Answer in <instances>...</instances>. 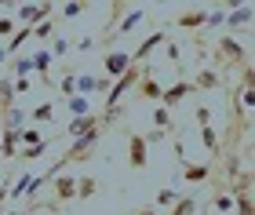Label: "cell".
<instances>
[{"label":"cell","instance_id":"6da1fadb","mask_svg":"<svg viewBox=\"0 0 255 215\" xmlns=\"http://www.w3.org/2000/svg\"><path fill=\"white\" fill-rule=\"evenodd\" d=\"M51 11H55V4H48V0H44V4H18V11H15V22H18V26H26V29H37L40 22L55 18Z\"/></svg>","mask_w":255,"mask_h":215},{"label":"cell","instance_id":"7a4b0ae2","mask_svg":"<svg viewBox=\"0 0 255 215\" xmlns=\"http://www.w3.org/2000/svg\"><path fill=\"white\" fill-rule=\"evenodd\" d=\"M128 164H131V172H146V164H149V142H146V135L128 131Z\"/></svg>","mask_w":255,"mask_h":215},{"label":"cell","instance_id":"3957f363","mask_svg":"<svg viewBox=\"0 0 255 215\" xmlns=\"http://www.w3.org/2000/svg\"><path fill=\"white\" fill-rule=\"evenodd\" d=\"M215 59H219V70H230V66H241V70H245V44H237L234 37L219 40Z\"/></svg>","mask_w":255,"mask_h":215},{"label":"cell","instance_id":"277c9868","mask_svg":"<svg viewBox=\"0 0 255 215\" xmlns=\"http://www.w3.org/2000/svg\"><path fill=\"white\" fill-rule=\"evenodd\" d=\"M131 51H117V48H113V51H106V55H102V70H106V77H110V81H121V77L128 73V70H131Z\"/></svg>","mask_w":255,"mask_h":215},{"label":"cell","instance_id":"5b68a950","mask_svg":"<svg viewBox=\"0 0 255 215\" xmlns=\"http://www.w3.org/2000/svg\"><path fill=\"white\" fill-rule=\"evenodd\" d=\"M99 128H106L102 113H91V117H77V120H69V128H66V139L73 142V139H80V135H88V131H99Z\"/></svg>","mask_w":255,"mask_h":215},{"label":"cell","instance_id":"8992f818","mask_svg":"<svg viewBox=\"0 0 255 215\" xmlns=\"http://www.w3.org/2000/svg\"><path fill=\"white\" fill-rule=\"evenodd\" d=\"M164 40H168V33H164V29H153V33H149V37L131 51V62H135V66H146V59H149V55H153Z\"/></svg>","mask_w":255,"mask_h":215},{"label":"cell","instance_id":"52a82bcc","mask_svg":"<svg viewBox=\"0 0 255 215\" xmlns=\"http://www.w3.org/2000/svg\"><path fill=\"white\" fill-rule=\"evenodd\" d=\"M18 153H22V131L18 128H4L0 131V157L18 161Z\"/></svg>","mask_w":255,"mask_h":215},{"label":"cell","instance_id":"ba28073f","mask_svg":"<svg viewBox=\"0 0 255 215\" xmlns=\"http://www.w3.org/2000/svg\"><path fill=\"white\" fill-rule=\"evenodd\" d=\"M77 183H80V179L77 175H59V179H55V205H66V201H77Z\"/></svg>","mask_w":255,"mask_h":215},{"label":"cell","instance_id":"9c48e42d","mask_svg":"<svg viewBox=\"0 0 255 215\" xmlns=\"http://www.w3.org/2000/svg\"><path fill=\"white\" fill-rule=\"evenodd\" d=\"M208 11H212V7L182 11V15H175V26H179V29H204V26H208Z\"/></svg>","mask_w":255,"mask_h":215},{"label":"cell","instance_id":"30bf717a","mask_svg":"<svg viewBox=\"0 0 255 215\" xmlns=\"http://www.w3.org/2000/svg\"><path fill=\"white\" fill-rule=\"evenodd\" d=\"M226 26L230 29H237V26H252L255 22V7H248V4H226Z\"/></svg>","mask_w":255,"mask_h":215},{"label":"cell","instance_id":"8fae6325","mask_svg":"<svg viewBox=\"0 0 255 215\" xmlns=\"http://www.w3.org/2000/svg\"><path fill=\"white\" fill-rule=\"evenodd\" d=\"M135 92L142 95V99H153V103H160V99H164V88H160V81L153 77V70H149V66H146V73H142V81H138Z\"/></svg>","mask_w":255,"mask_h":215},{"label":"cell","instance_id":"7c38bea8","mask_svg":"<svg viewBox=\"0 0 255 215\" xmlns=\"http://www.w3.org/2000/svg\"><path fill=\"white\" fill-rule=\"evenodd\" d=\"M142 22H146V7H131V11L121 18V26H117V33H113V40H117V37H128V33L138 29ZM106 40H110V37H106Z\"/></svg>","mask_w":255,"mask_h":215},{"label":"cell","instance_id":"4fadbf2b","mask_svg":"<svg viewBox=\"0 0 255 215\" xmlns=\"http://www.w3.org/2000/svg\"><path fill=\"white\" fill-rule=\"evenodd\" d=\"M15 77H11V73H4V77H0V117H4V113L7 109H15L18 103H15Z\"/></svg>","mask_w":255,"mask_h":215},{"label":"cell","instance_id":"5bb4252c","mask_svg":"<svg viewBox=\"0 0 255 215\" xmlns=\"http://www.w3.org/2000/svg\"><path fill=\"white\" fill-rule=\"evenodd\" d=\"M190 92H193V81H179V84H171V88H164V99H160V106H164V109L179 106V99H186Z\"/></svg>","mask_w":255,"mask_h":215},{"label":"cell","instance_id":"9a60e30c","mask_svg":"<svg viewBox=\"0 0 255 215\" xmlns=\"http://www.w3.org/2000/svg\"><path fill=\"white\" fill-rule=\"evenodd\" d=\"M219 84H223V73L219 70H201L193 77V92H215Z\"/></svg>","mask_w":255,"mask_h":215},{"label":"cell","instance_id":"2e32d148","mask_svg":"<svg viewBox=\"0 0 255 215\" xmlns=\"http://www.w3.org/2000/svg\"><path fill=\"white\" fill-rule=\"evenodd\" d=\"M51 59H55V55H51L48 48H37V51H33V70L40 73V81H44V84H51V77H48V70H51Z\"/></svg>","mask_w":255,"mask_h":215},{"label":"cell","instance_id":"e0dca14e","mask_svg":"<svg viewBox=\"0 0 255 215\" xmlns=\"http://www.w3.org/2000/svg\"><path fill=\"white\" fill-rule=\"evenodd\" d=\"M212 175V164H186L182 168V183H190V186H197V183H204V179Z\"/></svg>","mask_w":255,"mask_h":215},{"label":"cell","instance_id":"ac0fdd59","mask_svg":"<svg viewBox=\"0 0 255 215\" xmlns=\"http://www.w3.org/2000/svg\"><path fill=\"white\" fill-rule=\"evenodd\" d=\"M66 109H69V117H91V99L88 95H73V99H66Z\"/></svg>","mask_w":255,"mask_h":215},{"label":"cell","instance_id":"d6986e66","mask_svg":"<svg viewBox=\"0 0 255 215\" xmlns=\"http://www.w3.org/2000/svg\"><path fill=\"white\" fill-rule=\"evenodd\" d=\"M201 146H204V150L212 153V157L223 153V139H219V131H215V128H201Z\"/></svg>","mask_w":255,"mask_h":215},{"label":"cell","instance_id":"ffe728a7","mask_svg":"<svg viewBox=\"0 0 255 215\" xmlns=\"http://www.w3.org/2000/svg\"><path fill=\"white\" fill-rule=\"evenodd\" d=\"M33 179H37V175H33V172H22V175H18V183H15V186H11V190H7V197H11V201H18V197H26V194H29V190H33Z\"/></svg>","mask_w":255,"mask_h":215},{"label":"cell","instance_id":"44dd1931","mask_svg":"<svg viewBox=\"0 0 255 215\" xmlns=\"http://www.w3.org/2000/svg\"><path fill=\"white\" fill-rule=\"evenodd\" d=\"M234 201H237L234 215H255V197L248 194V190H234Z\"/></svg>","mask_w":255,"mask_h":215},{"label":"cell","instance_id":"7402d4cb","mask_svg":"<svg viewBox=\"0 0 255 215\" xmlns=\"http://www.w3.org/2000/svg\"><path fill=\"white\" fill-rule=\"evenodd\" d=\"M26 117H29V113L22 109V106H15V109H7L0 120H4V128H18L22 131V128H26Z\"/></svg>","mask_w":255,"mask_h":215},{"label":"cell","instance_id":"603a6c76","mask_svg":"<svg viewBox=\"0 0 255 215\" xmlns=\"http://www.w3.org/2000/svg\"><path fill=\"white\" fill-rule=\"evenodd\" d=\"M175 205H179V190H171V186H168V190H157V197H153V208H168V212H171Z\"/></svg>","mask_w":255,"mask_h":215},{"label":"cell","instance_id":"cb8c5ba5","mask_svg":"<svg viewBox=\"0 0 255 215\" xmlns=\"http://www.w3.org/2000/svg\"><path fill=\"white\" fill-rule=\"evenodd\" d=\"M51 117H55V103H40V106L29 109V120H33V124H48Z\"/></svg>","mask_w":255,"mask_h":215},{"label":"cell","instance_id":"d4e9b609","mask_svg":"<svg viewBox=\"0 0 255 215\" xmlns=\"http://www.w3.org/2000/svg\"><path fill=\"white\" fill-rule=\"evenodd\" d=\"M212 208L223 212V215H234L237 212V201H234V194H215L212 197Z\"/></svg>","mask_w":255,"mask_h":215},{"label":"cell","instance_id":"484cf974","mask_svg":"<svg viewBox=\"0 0 255 215\" xmlns=\"http://www.w3.org/2000/svg\"><path fill=\"white\" fill-rule=\"evenodd\" d=\"M95 194H99V179H95V175H84V179L77 183V197L88 201V197H95Z\"/></svg>","mask_w":255,"mask_h":215},{"label":"cell","instance_id":"4316f807","mask_svg":"<svg viewBox=\"0 0 255 215\" xmlns=\"http://www.w3.org/2000/svg\"><path fill=\"white\" fill-rule=\"evenodd\" d=\"M29 70H33V55H18V59H11V77H29Z\"/></svg>","mask_w":255,"mask_h":215},{"label":"cell","instance_id":"83f0119b","mask_svg":"<svg viewBox=\"0 0 255 215\" xmlns=\"http://www.w3.org/2000/svg\"><path fill=\"white\" fill-rule=\"evenodd\" d=\"M193 212H197V197H193V194H182V197H179V205L171 208L168 215H193Z\"/></svg>","mask_w":255,"mask_h":215},{"label":"cell","instance_id":"f1b7e54d","mask_svg":"<svg viewBox=\"0 0 255 215\" xmlns=\"http://www.w3.org/2000/svg\"><path fill=\"white\" fill-rule=\"evenodd\" d=\"M44 142V131L37 128H22V150H33V146H40Z\"/></svg>","mask_w":255,"mask_h":215},{"label":"cell","instance_id":"f546056e","mask_svg":"<svg viewBox=\"0 0 255 215\" xmlns=\"http://www.w3.org/2000/svg\"><path fill=\"white\" fill-rule=\"evenodd\" d=\"M59 11H62V18H80V15L88 11V4H80V0H66Z\"/></svg>","mask_w":255,"mask_h":215},{"label":"cell","instance_id":"4dcf8cb0","mask_svg":"<svg viewBox=\"0 0 255 215\" xmlns=\"http://www.w3.org/2000/svg\"><path fill=\"white\" fill-rule=\"evenodd\" d=\"M48 146H51V139H44L40 146H33V150H22V153H18V161H40V157H44V150H48Z\"/></svg>","mask_w":255,"mask_h":215},{"label":"cell","instance_id":"1f68e13d","mask_svg":"<svg viewBox=\"0 0 255 215\" xmlns=\"http://www.w3.org/2000/svg\"><path fill=\"white\" fill-rule=\"evenodd\" d=\"M18 29H22V26H18L15 18H7V15L0 18V40H11V37H15V33H18Z\"/></svg>","mask_w":255,"mask_h":215},{"label":"cell","instance_id":"d6a6232c","mask_svg":"<svg viewBox=\"0 0 255 215\" xmlns=\"http://www.w3.org/2000/svg\"><path fill=\"white\" fill-rule=\"evenodd\" d=\"M55 37V18H48V22H40L37 29H33V40H51Z\"/></svg>","mask_w":255,"mask_h":215},{"label":"cell","instance_id":"836d02e7","mask_svg":"<svg viewBox=\"0 0 255 215\" xmlns=\"http://www.w3.org/2000/svg\"><path fill=\"white\" fill-rule=\"evenodd\" d=\"M153 124H157V128H168V131H175V124H171V113H168L164 106H157V109H153Z\"/></svg>","mask_w":255,"mask_h":215},{"label":"cell","instance_id":"e575fe53","mask_svg":"<svg viewBox=\"0 0 255 215\" xmlns=\"http://www.w3.org/2000/svg\"><path fill=\"white\" fill-rule=\"evenodd\" d=\"M77 77H80V73H66V77H62L59 92H62L66 99H73V95H77Z\"/></svg>","mask_w":255,"mask_h":215},{"label":"cell","instance_id":"d590c367","mask_svg":"<svg viewBox=\"0 0 255 215\" xmlns=\"http://www.w3.org/2000/svg\"><path fill=\"white\" fill-rule=\"evenodd\" d=\"M193 117H197V124H201V128H212V109H208L204 103L193 106Z\"/></svg>","mask_w":255,"mask_h":215},{"label":"cell","instance_id":"8d00e7d4","mask_svg":"<svg viewBox=\"0 0 255 215\" xmlns=\"http://www.w3.org/2000/svg\"><path fill=\"white\" fill-rule=\"evenodd\" d=\"M241 92H255V66L241 70Z\"/></svg>","mask_w":255,"mask_h":215},{"label":"cell","instance_id":"74e56055","mask_svg":"<svg viewBox=\"0 0 255 215\" xmlns=\"http://www.w3.org/2000/svg\"><path fill=\"white\" fill-rule=\"evenodd\" d=\"M95 44H99V40L91 37V33H84V37L77 40V51H91V48H95Z\"/></svg>","mask_w":255,"mask_h":215},{"label":"cell","instance_id":"f35d334b","mask_svg":"<svg viewBox=\"0 0 255 215\" xmlns=\"http://www.w3.org/2000/svg\"><path fill=\"white\" fill-rule=\"evenodd\" d=\"M66 51H69V40H66V37H59V40L51 44V55H59V59H62Z\"/></svg>","mask_w":255,"mask_h":215},{"label":"cell","instance_id":"ab89813d","mask_svg":"<svg viewBox=\"0 0 255 215\" xmlns=\"http://www.w3.org/2000/svg\"><path fill=\"white\" fill-rule=\"evenodd\" d=\"M237 95H241V106L255 109V92H241V88H237Z\"/></svg>","mask_w":255,"mask_h":215},{"label":"cell","instance_id":"60d3db41","mask_svg":"<svg viewBox=\"0 0 255 215\" xmlns=\"http://www.w3.org/2000/svg\"><path fill=\"white\" fill-rule=\"evenodd\" d=\"M164 55H168V59H171V62H179V59H182V55H179V48H175V44H164Z\"/></svg>","mask_w":255,"mask_h":215},{"label":"cell","instance_id":"b9f144b4","mask_svg":"<svg viewBox=\"0 0 255 215\" xmlns=\"http://www.w3.org/2000/svg\"><path fill=\"white\" fill-rule=\"evenodd\" d=\"M15 92H18V95L29 92V77H18V81H15Z\"/></svg>","mask_w":255,"mask_h":215},{"label":"cell","instance_id":"7bdbcfd3","mask_svg":"<svg viewBox=\"0 0 255 215\" xmlns=\"http://www.w3.org/2000/svg\"><path fill=\"white\" fill-rule=\"evenodd\" d=\"M131 215H157V208H153V205H142V208H135Z\"/></svg>","mask_w":255,"mask_h":215},{"label":"cell","instance_id":"ee69618b","mask_svg":"<svg viewBox=\"0 0 255 215\" xmlns=\"http://www.w3.org/2000/svg\"><path fill=\"white\" fill-rule=\"evenodd\" d=\"M0 215H18V212H0Z\"/></svg>","mask_w":255,"mask_h":215},{"label":"cell","instance_id":"f6af8a7d","mask_svg":"<svg viewBox=\"0 0 255 215\" xmlns=\"http://www.w3.org/2000/svg\"><path fill=\"white\" fill-rule=\"evenodd\" d=\"M252 161H255V153H252Z\"/></svg>","mask_w":255,"mask_h":215}]
</instances>
